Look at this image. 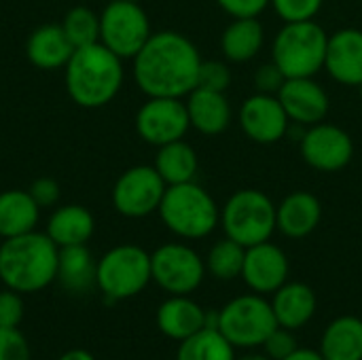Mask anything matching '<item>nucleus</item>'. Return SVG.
Segmentation results:
<instances>
[{
	"instance_id": "nucleus-22",
	"label": "nucleus",
	"mask_w": 362,
	"mask_h": 360,
	"mask_svg": "<svg viewBox=\"0 0 362 360\" xmlns=\"http://www.w3.org/2000/svg\"><path fill=\"white\" fill-rule=\"evenodd\" d=\"M272 308L280 327L301 329L316 314V293L303 282H284L272 299Z\"/></svg>"
},
{
	"instance_id": "nucleus-38",
	"label": "nucleus",
	"mask_w": 362,
	"mask_h": 360,
	"mask_svg": "<svg viewBox=\"0 0 362 360\" xmlns=\"http://www.w3.org/2000/svg\"><path fill=\"white\" fill-rule=\"evenodd\" d=\"M216 4L233 19H240L259 17L261 13L267 11V6H272V0H216Z\"/></svg>"
},
{
	"instance_id": "nucleus-28",
	"label": "nucleus",
	"mask_w": 362,
	"mask_h": 360,
	"mask_svg": "<svg viewBox=\"0 0 362 360\" xmlns=\"http://www.w3.org/2000/svg\"><path fill=\"white\" fill-rule=\"evenodd\" d=\"M197 168H199L197 153L185 140H176V142L163 144L157 151L155 170L159 172V176L163 178V182L168 187L195 180Z\"/></svg>"
},
{
	"instance_id": "nucleus-31",
	"label": "nucleus",
	"mask_w": 362,
	"mask_h": 360,
	"mask_svg": "<svg viewBox=\"0 0 362 360\" xmlns=\"http://www.w3.org/2000/svg\"><path fill=\"white\" fill-rule=\"evenodd\" d=\"M62 28L74 49L100 42V15L87 6H74L66 13Z\"/></svg>"
},
{
	"instance_id": "nucleus-30",
	"label": "nucleus",
	"mask_w": 362,
	"mask_h": 360,
	"mask_svg": "<svg viewBox=\"0 0 362 360\" xmlns=\"http://www.w3.org/2000/svg\"><path fill=\"white\" fill-rule=\"evenodd\" d=\"M244 257H246V248L225 236L210 248V252L206 257V269L216 280H233V278L242 276Z\"/></svg>"
},
{
	"instance_id": "nucleus-20",
	"label": "nucleus",
	"mask_w": 362,
	"mask_h": 360,
	"mask_svg": "<svg viewBox=\"0 0 362 360\" xmlns=\"http://www.w3.org/2000/svg\"><path fill=\"white\" fill-rule=\"evenodd\" d=\"M206 318L208 312H204L202 306L187 295H172V299L163 301L157 310L159 331L174 342H185L206 329Z\"/></svg>"
},
{
	"instance_id": "nucleus-13",
	"label": "nucleus",
	"mask_w": 362,
	"mask_h": 360,
	"mask_svg": "<svg viewBox=\"0 0 362 360\" xmlns=\"http://www.w3.org/2000/svg\"><path fill=\"white\" fill-rule=\"evenodd\" d=\"M299 142L303 161L318 172H339L350 166L354 157L352 136L333 123L320 121L316 125H310L299 138Z\"/></svg>"
},
{
	"instance_id": "nucleus-35",
	"label": "nucleus",
	"mask_w": 362,
	"mask_h": 360,
	"mask_svg": "<svg viewBox=\"0 0 362 360\" xmlns=\"http://www.w3.org/2000/svg\"><path fill=\"white\" fill-rule=\"evenodd\" d=\"M263 346H265V354L272 360L288 359L299 348L297 337L293 335V329H286L280 325L269 333V337L263 342Z\"/></svg>"
},
{
	"instance_id": "nucleus-23",
	"label": "nucleus",
	"mask_w": 362,
	"mask_h": 360,
	"mask_svg": "<svg viewBox=\"0 0 362 360\" xmlns=\"http://www.w3.org/2000/svg\"><path fill=\"white\" fill-rule=\"evenodd\" d=\"M265 42V28L259 17L233 19L221 34V53L227 62L244 64L259 55Z\"/></svg>"
},
{
	"instance_id": "nucleus-6",
	"label": "nucleus",
	"mask_w": 362,
	"mask_h": 360,
	"mask_svg": "<svg viewBox=\"0 0 362 360\" xmlns=\"http://www.w3.org/2000/svg\"><path fill=\"white\" fill-rule=\"evenodd\" d=\"M221 227L244 248L267 242L278 229L276 204L259 189H240L221 208Z\"/></svg>"
},
{
	"instance_id": "nucleus-3",
	"label": "nucleus",
	"mask_w": 362,
	"mask_h": 360,
	"mask_svg": "<svg viewBox=\"0 0 362 360\" xmlns=\"http://www.w3.org/2000/svg\"><path fill=\"white\" fill-rule=\"evenodd\" d=\"M59 248L47 233L6 238L0 246V280L17 293H38L57 276Z\"/></svg>"
},
{
	"instance_id": "nucleus-15",
	"label": "nucleus",
	"mask_w": 362,
	"mask_h": 360,
	"mask_svg": "<svg viewBox=\"0 0 362 360\" xmlns=\"http://www.w3.org/2000/svg\"><path fill=\"white\" fill-rule=\"evenodd\" d=\"M278 98L291 119V123L310 127L327 119L331 102L325 87L314 76L286 79Z\"/></svg>"
},
{
	"instance_id": "nucleus-16",
	"label": "nucleus",
	"mask_w": 362,
	"mask_h": 360,
	"mask_svg": "<svg viewBox=\"0 0 362 360\" xmlns=\"http://www.w3.org/2000/svg\"><path fill=\"white\" fill-rule=\"evenodd\" d=\"M288 257L286 252L267 242L246 248L242 278L259 295H274L284 282H288Z\"/></svg>"
},
{
	"instance_id": "nucleus-25",
	"label": "nucleus",
	"mask_w": 362,
	"mask_h": 360,
	"mask_svg": "<svg viewBox=\"0 0 362 360\" xmlns=\"http://www.w3.org/2000/svg\"><path fill=\"white\" fill-rule=\"evenodd\" d=\"M40 219V206L34 202L30 191L8 189L0 193V236L15 238L34 231Z\"/></svg>"
},
{
	"instance_id": "nucleus-18",
	"label": "nucleus",
	"mask_w": 362,
	"mask_h": 360,
	"mask_svg": "<svg viewBox=\"0 0 362 360\" xmlns=\"http://www.w3.org/2000/svg\"><path fill=\"white\" fill-rule=\"evenodd\" d=\"M322 221V204L310 191H293L276 206L278 231L291 240H303Z\"/></svg>"
},
{
	"instance_id": "nucleus-7",
	"label": "nucleus",
	"mask_w": 362,
	"mask_h": 360,
	"mask_svg": "<svg viewBox=\"0 0 362 360\" xmlns=\"http://www.w3.org/2000/svg\"><path fill=\"white\" fill-rule=\"evenodd\" d=\"M151 280V255L136 244L115 246L98 261L95 286L112 301L136 297Z\"/></svg>"
},
{
	"instance_id": "nucleus-32",
	"label": "nucleus",
	"mask_w": 362,
	"mask_h": 360,
	"mask_svg": "<svg viewBox=\"0 0 362 360\" xmlns=\"http://www.w3.org/2000/svg\"><path fill=\"white\" fill-rule=\"evenodd\" d=\"M322 4H325V0H272L276 15L284 23L310 21L320 13Z\"/></svg>"
},
{
	"instance_id": "nucleus-1",
	"label": "nucleus",
	"mask_w": 362,
	"mask_h": 360,
	"mask_svg": "<svg viewBox=\"0 0 362 360\" xmlns=\"http://www.w3.org/2000/svg\"><path fill=\"white\" fill-rule=\"evenodd\" d=\"M202 55L195 42L174 30L153 32L134 57V79L148 98H185L197 87Z\"/></svg>"
},
{
	"instance_id": "nucleus-26",
	"label": "nucleus",
	"mask_w": 362,
	"mask_h": 360,
	"mask_svg": "<svg viewBox=\"0 0 362 360\" xmlns=\"http://www.w3.org/2000/svg\"><path fill=\"white\" fill-rule=\"evenodd\" d=\"M98 263L93 261L89 248L81 246H64L57 255V276L55 280L70 293H87L95 286Z\"/></svg>"
},
{
	"instance_id": "nucleus-34",
	"label": "nucleus",
	"mask_w": 362,
	"mask_h": 360,
	"mask_svg": "<svg viewBox=\"0 0 362 360\" xmlns=\"http://www.w3.org/2000/svg\"><path fill=\"white\" fill-rule=\"evenodd\" d=\"M0 360H32L30 344L17 327H0Z\"/></svg>"
},
{
	"instance_id": "nucleus-8",
	"label": "nucleus",
	"mask_w": 362,
	"mask_h": 360,
	"mask_svg": "<svg viewBox=\"0 0 362 360\" xmlns=\"http://www.w3.org/2000/svg\"><path fill=\"white\" fill-rule=\"evenodd\" d=\"M278 327L272 301L259 293L240 295L218 312L216 329L233 348H257Z\"/></svg>"
},
{
	"instance_id": "nucleus-33",
	"label": "nucleus",
	"mask_w": 362,
	"mask_h": 360,
	"mask_svg": "<svg viewBox=\"0 0 362 360\" xmlns=\"http://www.w3.org/2000/svg\"><path fill=\"white\" fill-rule=\"evenodd\" d=\"M231 85V68L227 62L221 59H202L197 87L212 89V91H227Z\"/></svg>"
},
{
	"instance_id": "nucleus-36",
	"label": "nucleus",
	"mask_w": 362,
	"mask_h": 360,
	"mask_svg": "<svg viewBox=\"0 0 362 360\" xmlns=\"http://www.w3.org/2000/svg\"><path fill=\"white\" fill-rule=\"evenodd\" d=\"M286 76L284 72L278 68L276 62H265L261 64L255 74H252V85L259 93H272V95H278V91L282 89Z\"/></svg>"
},
{
	"instance_id": "nucleus-43",
	"label": "nucleus",
	"mask_w": 362,
	"mask_h": 360,
	"mask_svg": "<svg viewBox=\"0 0 362 360\" xmlns=\"http://www.w3.org/2000/svg\"><path fill=\"white\" fill-rule=\"evenodd\" d=\"M127 2H142V0H127Z\"/></svg>"
},
{
	"instance_id": "nucleus-21",
	"label": "nucleus",
	"mask_w": 362,
	"mask_h": 360,
	"mask_svg": "<svg viewBox=\"0 0 362 360\" xmlns=\"http://www.w3.org/2000/svg\"><path fill=\"white\" fill-rule=\"evenodd\" d=\"M74 47L68 40L62 23H47L36 28L28 42H25V55L28 59L40 68V70H55V68H64L68 64V59L72 57Z\"/></svg>"
},
{
	"instance_id": "nucleus-4",
	"label": "nucleus",
	"mask_w": 362,
	"mask_h": 360,
	"mask_svg": "<svg viewBox=\"0 0 362 360\" xmlns=\"http://www.w3.org/2000/svg\"><path fill=\"white\" fill-rule=\"evenodd\" d=\"M157 212L163 225L185 240L208 238L221 225L218 204L195 180L168 187Z\"/></svg>"
},
{
	"instance_id": "nucleus-40",
	"label": "nucleus",
	"mask_w": 362,
	"mask_h": 360,
	"mask_svg": "<svg viewBox=\"0 0 362 360\" xmlns=\"http://www.w3.org/2000/svg\"><path fill=\"white\" fill-rule=\"evenodd\" d=\"M284 360H325L320 352H314V350H305V348H297L288 359Z\"/></svg>"
},
{
	"instance_id": "nucleus-27",
	"label": "nucleus",
	"mask_w": 362,
	"mask_h": 360,
	"mask_svg": "<svg viewBox=\"0 0 362 360\" xmlns=\"http://www.w3.org/2000/svg\"><path fill=\"white\" fill-rule=\"evenodd\" d=\"M320 354L325 360H362V320L356 316L335 318L322 333Z\"/></svg>"
},
{
	"instance_id": "nucleus-10",
	"label": "nucleus",
	"mask_w": 362,
	"mask_h": 360,
	"mask_svg": "<svg viewBox=\"0 0 362 360\" xmlns=\"http://www.w3.org/2000/svg\"><path fill=\"white\" fill-rule=\"evenodd\" d=\"M153 280L170 295L197 291L206 276V261L187 244H163L151 255Z\"/></svg>"
},
{
	"instance_id": "nucleus-41",
	"label": "nucleus",
	"mask_w": 362,
	"mask_h": 360,
	"mask_svg": "<svg viewBox=\"0 0 362 360\" xmlns=\"http://www.w3.org/2000/svg\"><path fill=\"white\" fill-rule=\"evenodd\" d=\"M57 360H95V359H93V354H89L87 350L74 348V350H68L66 354H62Z\"/></svg>"
},
{
	"instance_id": "nucleus-9",
	"label": "nucleus",
	"mask_w": 362,
	"mask_h": 360,
	"mask_svg": "<svg viewBox=\"0 0 362 360\" xmlns=\"http://www.w3.org/2000/svg\"><path fill=\"white\" fill-rule=\"evenodd\" d=\"M151 34V19L140 2L112 0L100 15V42L121 59H134Z\"/></svg>"
},
{
	"instance_id": "nucleus-2",
	"label": "nucleus",
	"mask_w": 362,
	"mask_h": 360,
	"mask_svg": "<svg viewBox=\"0 0 362 360\" xmlns=\"http://www.w3.org/2000/svg\"><path fill=\"white\" fill-rule=\"evenodd\" d=\"M66 68V89L83 108L106 106L123 85V59L102 42L74 49Z\"/></svg>"
},
{
	"instance_id": "nucleus-11",
	"label": "nucleus",
	"mask_w": 362,
	"mask_h": 360,
	"mask_svg": "<svg viewBox=\"0 0 362 360\" xmlns=\"http://www.w3.org/2000/svg\"><path fill=\"white\" fill-rule=\"evenodd\" d=\"M168 185L155 166H134L125 170L112 187V206L127 219H144L159 210Z\"/></svg>"
},
{
	"instance_id": "nucleus-29",
	"label": "nucleus",
	"mask_w": 362,
	"mask_h": 360,
	"mask_svg": "<svg viewBox=\"0 0 362 360\" xmlns=\"http://www.w3.org/2000/svg\"><path fill=\"white\" fill-rule=\"evenodd\" d=\"M176 360H235V352L218 329L206 327L180 342Z\"/></svg>"
},
{
	"instance_id": "nucleus-24",
	"label": "nucleus",
	"mask_w": 362,
	"mask_h": 360,
	"mask_svg": "<svg viewBox=\"0 0 362 360\" xmlns=\"http://www.w3.org/2000/svg\"><path fill=\"white\" fill-rule=\"evenodd\" d=\"M93 229L95 221L91 212L78 204L57 208L47 223V236L55 242L57 248L87 244L89 238L93 236Z\"/></svg>"
},
{
	"instance_id": "nucleus-39",
	"label": "nucleus",
	"mask_w": 362,
	"mask_h": 360,
	"mask_svg": "<svg viewBox=\"0 0 362 360\" xmlns=\"http://www.w3.org/2000/svg\"><path fill=\"white\" fill-rule=\"evenodd\" d=\"M28 191L40 208H49L59 199V185L53 178H36Z\"/></svg>"
},
{
	"instance_id": "nucleus-14",
	"label": "nucleus",
	"mask_w": 362,
	"mask_h": 360,
	"mask_svg": "<svg viewBox=\"0 0 362 360\" xmlns=\"http://www.w3.org/2000/svg\"><path fill=\"white\" fill-rule=\"evenodd\" d=\"M238 121L246 138L257 144H276L291 129V119L280 98L259 91L242 102Z\"/></svg>"
},
{
	"instance_id": "nucleus-42",
	"label": "nucleus",
	"mask_w": 362,
	"mask_h": 360,
	"mask_svg": "<svg viewBox=\"0 0 362 360\" xmlns=\"http://www.w3.org/2000/svg\"><path fill=\"white\" fill-rule=\"evenodd\" d=\"M235 360H272V359H269L267 354H255V352H252V354H244L242 359H235Z\"/></svg>"
},
{
	"instance_id": "nucleus-5",
	"label": "nucleus",
	"mask_w": 362,
	"mask_h": 360,
	"mask_svg": "<svg viewBox=\"0 0 362 360\" xmlns=\"http://www.w3.org/2000/svg\"><path fill=\"white\" fill-rule=\"evenodd\" d=\"M329 34L314 19L284 23L272 42V62L286 79L316 76L325 70Z\"/></svg>"
},
{
	"instance_id": "nucleus-37",
	"label": "nucleus",
	"mask_w": 362,
	"mask_h": 360,
	"mask_svg": "<svg viewBox=\"0 0 362 360\" xmlns=\"http://www.w3.org/2000/svg\"><path fill=\"white\" fill-rule=\"evenodd\" d=\"M23 320V301L21 293L17 291H2L0 293V327L15 329Z\"/></svg>"
},
{
	"instance_id": "nucleus-17",
	"label": "nucleus",
	"mask_w": 362,
	"mask_h": 360,
	"mask_svg": "<svg viewBox=\"0 0 362 360\" xmlns=\"http://www.w3.org/2000/svg\"><path fill=\"white\" fill-rule=\"evenodd\" d=\"M325 70L341 85L362 87L361 28H341L329 36Z\"/></svg>"
},
{
	"instance_id": "nucleus-19",
	"label": "nucleus",
	"mask_w": 362,
	"mask_h": 360,
	"mask_svg": "<svg viewBox=\"0 0 362 360\" xmlns=\"http://www.w3.org/2000/svg\"><path fill=\"white\" fill-rule=\"evenodd\" d=\"M185 104H187L191 127L204 136H218L231 125L233 110L225 91L195 87L187 95Z\"/></svg>"
},
{
	"instance_id": "nucleus-12",
	"label": "nucleus",
	"mask_w": 362,
	"mask_h": 360,
	"mask_svg": "<svg viewBox=\"0 0 362 360\" xmlns=\"http://www.w3.org/2000/svg\"><path fill=\"white\" fill-rule=\"evenodd\" d=\"M189 127L191 121L182 98H148L136 112L138 136L157 149L182 140Z\"/></svg>"
}]
</instances>
